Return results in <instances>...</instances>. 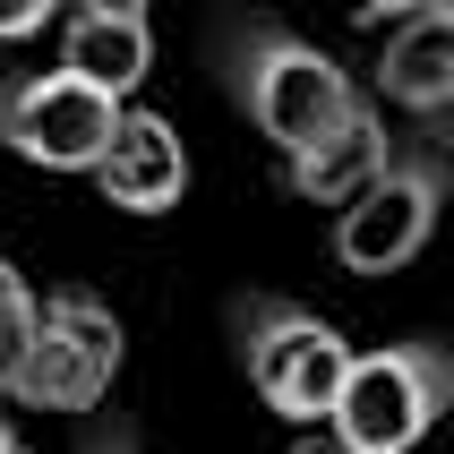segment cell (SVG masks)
<instances>
[{"mask_svg": "<svg viewBox=\"0 0 454 454\" xmlns=\"http://www.w3.org/2000/svg\"><path fill=\"white\" fill-rule=\"evenodd\" d=\"M223 77H231V95H240V112L257 121V137H275L283 154L334 137L369 103L352 86V69H334L309 35H292L275 18H240L223 35Z\"/></svg>", "mask_w": 454, "mask_h": 454, "instance_id": "obj_1", "label": "cell"}, {"mask_svg": "<svg viewBox=\"0 0 454 454\" xmlns=\"http://www.w3.org/2000/svg\"><path fill=\"white\" fill-rule=\"evenodd\" d=\"M240 360H249V386L266 395V411H283L292 429H326L360 352L301 301H249L240 309Z\"/></svg>", "mask_w": 454, "mask_h": 454, "instance_id": "obj_2", "label": "cell"}, {"mask_svg": "<svg viewBox=\"0 0 454 454\" xmlns=\"http://www.w3.org/2000/svg\"><path fill=\"white\" fill-rule=\"evenodd\" d=\"M454 411V343H378L352 360V386L334 403V429L352 454H411Z\"/></svg>", "mask_w": 454, "mask_h": 454, "instance_id": "obj_3", "label": "cell"}, {"mask_svg": "<svg viewBox=\"0 0 454 454\" xmlns=\"http://www.w3.org/2000/svg\"><path fill=\"white\" fill-rule=\"evenodd\" d=\"M446 189H454V146L446 137L403 146L343 215H334V257H343L352 275H395V266H411V257L429 249L437 215H446Z\"/></svg>", "mask_w": 454, "mask_h": 454, "instance_id": "obj_4", "label": "cell"}, {"mask_svg": "<svg viewBox=\"0 0 454 454\" xmlns=\"http://www.w3.org/2000/svg\"><path fill=\"white\" fill-rule=\"evenodd\" d=\"M121 121L129 103L86 86L77 69H26L0 86V146L18 163H43V172H103Z\"/></svg>", "mask_w": 454, "mask_h": 454, "instance_id": "obj_5", "label": "cell"}, {"mask_svg": "<svg viewBox=\"0 0 454 454\" xmlns=\"http://www.w3.org/2000/svg\"><path fill=\"white\" fill-rule=\"evenodd\" d=\"M121 378V317L95 301V292H51L43 301V334H35V360L9 403L26 411H95Z\"/></svg>", "mask_w": 454, "mask_h": 454, "instance_id": "obj_6", "label": "cell"}, {"mask_svg": "<svg viewBox=\"0 0 454 454\" xmlns=\"http://www.w3.org/2000/svg\"><path fill=\"white\" fill-rule=\"evenodd\" d=\"M395 154H403V146H395L386 112H378V103H360L334 137H317V146H301V154H283V189H292L301 206H334V215H343V206H352L360 189L395 163Z\"/></svg>", "mask_w": 454, "mask_h": 454, "instance_id": "obj_7", "label": "cell"}, {"mask_svg": "<svg viewBox=\"0 0 454 454\" xmlns=\"http://www.w3.org/2000/svg\"><path fill=\"white\" fill-rule=\"evenodd\" d=\"M95 189H103V206H121V215H163V206H180V189H189L180 129L163 121V112H129L112 154H103V172H95Z\"/></svg>", "mask_w": 454, "mask_h": 454, "instance_id": "obj_8", "label": "cell"}, {"mask_svg": "<svg viewBox=\"0 0 454 454\" xmlns=\"http://www.w3.org/2000/svg\"><path fill=\"white\" fill-rule=\"evenodd\" d=\"M378 95L395 103V112H411V121L454 112V0H437V9H420V18H403L386 35Z\"/></svg>", "mask_w": 454, "mask_h": 454, "instance_id": "obj_9", "label": "cell"}, {"mask_svg": "<svg viewBox=\"0 0 454 454\" xmlns=\"http://www.w3.org/2000/svg\"><path fill=\"white\" fill-rule=\"evenodd\" d=\"M60 69H77L103 95H137L154 69V35L146 18H103V9H69L60 18Z\"/></svg>", "mask_w": 454, "mask_h": 454, "instance_id": "obj_10", "label": "cell"}, {"mask_svg": "<svg viewBox=\"0 0 454 454\" xmlns=\"http://www.w3.org/2000/svg\"><path fill=\"white\" fill-rule=\"evenodd\" d=\"M35 334H43V309H35L26 275L0 257V395H18L26 360H35Z\"/></svg>", "mask_w": 454, "mask_h": 454, "instance_id": "obj_11", "label": "cell"}, {"mask_svg": "<svg viewBox=\"0 0 454 454\" xmlns=\"http://www.w3.org/2000/svg\"><path fill=\"white\" fill-rule=\"evenodd\" d=\"M60 18V0H0V43H18V35H43Z\"/></svg>", "mask_w": 454, "mask_h": 454, "instance_id": "obj_12", "label": "cell"}, {"mask_svg": "<svg viewBox=\"0 0 454 454\" xmlns=\"http://www.w3.org/2000/svg\"><path fill=\"white\" fill-rule=\"evenodd\" d=\"M292 454H352V446H343V429L326 420V429H301V437H292Z\"/></svg>", "mask_w": 454, "mask_h": 454, "instance_id": "obj_13", "label": "cell"}, {"mask_svg": "<svg viewBox=\"0 0 454 454\" xmlns=\"http://www.w3.org/2000/svg\"><path fill=\"white\" fill-rule=\"evenodd\" d=\"M420 9H437V0H360V18H395V26L420 18Z\"/></svg>", "mask_w": 454, "mask_h": 454, "instance_id": "obj_14", "label": "cell"}, {"mask_svg": "<svg viewBox=\"0 0 454 454\" xmlns=\"http://www.w3.org/2000/svg\"><path fill=\"white\" fill-rule=\"evenodd\" d=\"M77 9H103V18H146V0H77Z\"/></svg>", "mask_w": 454, "mask_h": 454, "instance_id": "obj_15", "label": "cell"}, {"mask_svg": "<svg viewBox=\"0 0 454 454\" xmlns=\"http://www.w3.org/2000/svg\"><path fill=\"white\" fill-rule=\"evenodd\" d=\"M86 454H137V437H95Z\"/></svg>", "mask_w": 454, "mask_h": 454, "instance_id": "obj_16", "label": "cell"}, {"mask_svg": "<svg viewBox=\"0 0 454 454\" xmlns=\"http://www.w3.org/2000/svg\"><path fill=\"white\" fill-rule=\"evenodd\" d=\"M9 446H18V429H9V411H0V454H9Z\"/></svg>", "mask_w": 454, "mask_h": 454, "instance_id": "obj_17", "label": "cell"}, {"mask_svg": "<svg viewBox=\"0 0 454 454\" xmlns=\"http://www.w3.org/2000/svg\"><path fill=\"white\" fill-rule=\"evenodd\" d=\"M9 454H26V446H9Z\"/></svg>", "mask_w": 454, "mask_h": 454, "instance_id": "obj_18", "label": "cell"}]
</instances>
